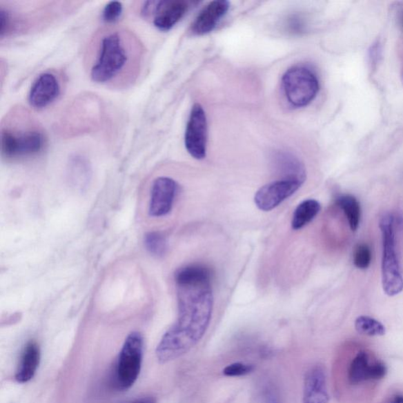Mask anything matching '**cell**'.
Instances as JSON below:
<instances>
[{
	"instance_id": "obj_17",
	"label": "cell",
	"mask_w": 403,
	"mask_h": 403,
	"mask_svg": "<svg viewBox=\"0 0 403 403\" xmlns=\"http://www.w3.org/2000/svg\"><path fill=\"white\" fill-rule=\"evenodd\" d=\"M321 204L315 199H306L296 207L292 221L294 230H299L312 222L321 211Z\"/></svg>"
},
{
	"instance_id": "obj_2",
	"label": "cell",
	"mask_w": 403,
	"mask_h": 403,
	"mask_svg": "<svg viewBox=\"0 0 403 403\" xmlns=\"http://www.w3.org/2000/svg\"><path fill=\"white\" fill-rule=\"evenodd\" d=\"M89 75L95 82L124 88L136 81L141 68L143 49L130 31H101L92 43Z\"/></svg>"
},
{
	"instance_id": "obj_22",
	"label": "cell",
	"mask_w": 403,
	"mask_h": 403,
	"mask_svg": "<svg viewBox=\"0 0 403 403\" xmlns=\"http://www.w3.org/2000/svg\"><path fill=\"white\" fill-rule=\"evenodd\" d=\"M255 366L251 364L242 362L233 363L223 369V374L229 377H244L254 371Z\"/></svg>"
},
{
	"instance_id": "obj_4",
	"label": "cell",
	"mask_w": 403,
	"mask_h": 403,
	"mask_svg": "<svg viewBox=\"0 0 403 403\" xmlns=\"http://www.w3.org/2000/svg\"><path fill=\"white\" fill-rule=\"evenodd\" d=\"M46 145L43 133L35 127L2 128L1 150L7 158L16 159L40 153Z\"/></svg>"
},
{
	"instance_id": "obj_16",
	"label": "cell",
	"mask_w": 403,
	"mask_h": 403,
	"mask_svg": "<svg viewBox=\"0 0 403 403\" xmlns=\"http://www.w3.org/2000/svg\"><path fill=\"white\" fill-rule=\"evenodd\" d=\"M277 166L283 177L281 180H290L304 184L306 181V170L300 161L293 156L281 155L277 157Z\"/></svg>"
},
{
	"instance_id": "obj_24",
	"label": "cell",
	"mask_w": 403,
	"mask_h": 403,
	"mask_svg": "<svg viewBox=\"0 0 403 403\" xmlns=\"http://www.w3.org/2000/svg\"><path fill=\"white\" fill-rule=\"evenodd\" d=\"M380 52H382V49H380V43L377 42L376 43L373 44L371 50H369V58L371 59L372 64L377 63L380 56Z\"/></svg>"
},
{
	"instance_id": "obj_20",
	"label": "cell",
	"mask_w": 403,
	"mask_h": 403,
	"mask_svg": "<svg viewBox=\"0 0 403 403\" xmlns=\"http://www.w3.org/2000/svg\"><path fill=\"white\" fill-rule=\"evenodd\" d=\"M145 245L150 253L156 256L164 255L167 249L166 238L158 233H148L145 237Z\"/></svg>"
},
{
	"instance_id": "obj_18",
	"label": "cell",
	"mask_w": 403,
	"mask_h": 403,
	"mask_svg": "<svg viewBox=\"0 0 403 403\" xmlns=\"http://www.w3.org/2000/svg\"><path fill=\"white\" fill-rule=\"evenodd\" d=\"M337 204L343 210L351 230L357 231L361 220L360 202L351 195H344L337 198Z\"/></svg>"
},
{
	"instance_id": "obj_27",
	"label": "cell",
	"mask_w": 403,
	"mask_h": 403,
	"mask_svg": "<svg viewBox=\"0 0 403 403\" xmlns=\"http://www.w3.org/2000/svg\"><path fill=\"white\" fill-rule=\"evenodd\" d=\"M388 403H403V395H396Z\"/></svg>"
},
{
	"instance_id": "obj_8",
	"label": "cell",
	"mask_w": 403,
	"mask_h": 403,
	"mask_svg": "<svg viewBox=\"0 0 403 403\" xmlns=\"http://www.w3.org/2000/svg\"><path fill=\"white\" fill-rule=\"evenodd\" d=\"M188 8V3L182 0L147 1L142 6L141 14L145 18H153L157 29L168 31L183 18Z\"/></svg>"
},
{
	"instance_id": "obj_26",
	"label": "cell",
	"mask_w": 403,
	"mask_h": 403,
	"mask_svg": "<svg viewBox=\"0 0 403 403\" xmlns=\"http://www.w3.org/2000/svg\"><path fill=\"white\" fill-rule=\"evenodd\" d=\"M130 403H156V400L154 398H151V397H148V398L137 400Z\"/></svg>"
},
{
	"instance_id": "obj_25",
	"label": "cell",
	"mask_w": 403,
	"mask_h": 403,
	"mask_svg": "<svg viewBox=\"0 0 403 403\" xmlns=\"http://www.w3.org/2000/svg\"><path fill=\"white\" fill-rule=\"evenodd\" d=\"M264 403H279V400L273 391H267L264 395Z\"/></svg>"
},
{
	"instance_id": "obj_19",
	"label": "cell",
	"mask_w": 403,
	"mask_h": 403,
	"mask_svg": "<svg viewBox=\"0 0 403 403\" xmlns=\"http://www.w3.org/2000/svg\"><path fill=\"white\" fill-rule=\"evenodd\" d=\"M355 326L357 333L368 337H382L386 333V328L382 322L368 316L358 317Z\"/></svg>"
},
{
	"instance_id": "obj_6",
	"label": "cell",
	"mask_w": 403,
	"mask_h": 403,
	"mask_svg": "<svg viewBox=\"0 0 403 403\" xmlns=\"http://www.w3.org/2000/svg\"><path fill=\"white\" fill-rule=\"evenodd\" d=\"M282 86L288 103L295 108L310 104L319 91L315 72L304 66H294L285 72Z\"/></svg>"
},
{
	"instance_id": "obj_5",
	"label": "cell",
	"mask_w": 403,
	"mask_h": 403,
	"mask_svg": "<svg viewBox=\"0 0 403 403\" xmlns=\"http://www.w3.org/2000/svg\"><path fill=\"white\" fill-rule=\"evenodd\" d=\"M144 339L141 333L128 335L120 352L116 368V386L121 391L130 389L135 384L141 369Z\"/></svg>"
},
{
	"instance_id": "obj_10",
	"label": "cell",
	"mask_w": 403,
	"mask_h": 403,
	"mask_svg": "<svg viewBox=\"0 0 403 403\" xmlns=\"http://www.w3.org/2000/svg\"><path fill=\"white\" fill-rule=\"evenodd\" d=\"M302 183L279 180L262 187L255 195V204L262 211H271L297 192Z\"/></svg>"
},
{
	"instance_id": "obj_15",
	"label": "cell",
	"mask_w": 403,
	"mask_h": 403,
	"mask_svg": "<svg viewBox=\"0 0 403 403\" xmlns=\"http://www.w3.org/2000/svg\"><path fill=\"white\" fill-rule=\"evenodd\" d=\"M41 360V351L35 342L28 343L21 357L18 371L15 374L17 382H29L35 376Z\"/></svg>"
},
{
	"instance_id": "obj_14",
	"label": "cell",
	"mask_w": 403,
	"mask_h": 403,
	"mask_svg": "<svg viewBox=\"0 0 403 403\" xmlns=\"http://www.w3.org/2000/svg\"><path fill=\"white\" fill-rule=\"evenodd\" d=\"M228 9L229 3L226 0H215L206 5L192 25L193 35L202 36L214 30Z\"/></svg>"
},
{
	"instance_id": "obj_1",
	"label": "cell",
	"mask_w": 403,
	"mask_h": 403,
	"mask_svg": "<svg viewBox=\"0 0 403 403\" xmlns=\"http://www.w3.org/2000/svg\"><path fill=\"white\" fill-rule=\"evenodd\" d=\"M178 317L161 338L155 354L161 364L177 360L203 339L211 320L214 295L208 268L189 265L175 274Z\"/></svg>"
},
{
	"instance_id": "obj_23",
	"label": "cell",
	"mask_w": 403,
	"mask_h": 403,
	"mask_svg": "<svg viewBox=\"0 0 403 403\" xmlns=\"http://www.w3.org/2000/svg\"><path fill=\"white\" fill-rule=\"evenodd\" d=\"M122 4L119 1H111L106 5L103 11V19L108 23H113L119 19L122 12Z\"/></svg>"
},
{
	"instance_id": "obj_13",
	"label": "cell",
	"mask_w": 403,
	"mask_h": 403,
	"mask_svg": "<svg viewBox=\"0 0 403 403\" xmlns=\"http://www.w3.org/2000/svg\"><path fill=\"white\" fill-rule=\"evenodd\" d=\"M329 400L326 369L312 367L305 376L304 403H329Z\"/></svg>"
},
{
	"instance_id": "obj_9",
	"label": "cell",
	"mask_w": 403,
	"mask_h": 403,
	"mask_svg": "<svg viewBox=\"0 0 403 403\" xmlns=\"http://www.w3.org/2000/svg\"><path fill=\"white\" fill-rule=\"evenodd\" d=\"M184 143L193 158L203 159L206 157L207 144V121L205 111L199 104H195L190 114Z\"/></svg>"
},
{
	"instance_id": "obj_11",
	"label": "cell",
	"mask_w": 403,
	"mask_h": 403,
	"mask_svg": "<svg viewBox=\"0 0 403 403\" xmlns=\"http://www.w3.org/2000/svg\"><path fill=\"white\" fill-rule=\"evenodd\" d=\"M177 191L173 179L160 177L155 179L151 188L149 214L153 217L165 216L172 210Z\"/></svg>"
},
{
	"instance_id": "obj_7",
	"label": "cell",
	"mask_w": 403,
	"mask_h": 403,
	"mask_svg": "<svg viewBox=\"0 0 403 403\" xmlns=\"http://www.w3.org/2000/svg\"><path fill=\"white\" fill-rule=\"evenodd\" d=\"M388 373L387 366L371 351L362 349L352 358L348 368V382L357 387L383 380Z\"/></svg>"
},
{
	"instance_id": "obj_3",
	"label": "cell",
	"mask_w": 403,
	"mask_h": 403,
	"mask_svg": "<svg viewBox=\"0 0 403 403\" xmlns=\"http://www.w3.org/2000/svg\"><path fill=\"white\" fill-rule=\"evenodd\" d=\"M402 218L393 214H385L380 221L382 234V285L384 293L395 296L403 291V273L397 247V229L402 225Z\"/></svg>"
},
{
	"instance_id": "obj_12",
	"label": "cell",
	"mask_w": 403,
	"mask_h": 403,
	"mask_svg": "<svg viewBox=\"0 0 403 403\" xmlns=\"http://www.w3.org/2000/svg\"><path fill=\"white\" fill-rule=\"evenodd\" d=\"M60 92L57 78L50 72L39 76L30 89L29 101L33 108H46L57 98Z\"/></svg>"
},
{
	"instance_id": "obj_21",
	"label": "cell",
	"mask_w": 403,
	"mask_h": 403,
	"mask_svg": "<svg viewBox=\"0 0 403 403\" xmlns=\"http://www.w3.org/2000/svg\"><path fill=\"white\" fill-rule=\"evenodd\" d=\"M353 262L360 270H366L371 264L372 251L366 244H357L353 254Z\"/></svg>"
}]
</instances>
